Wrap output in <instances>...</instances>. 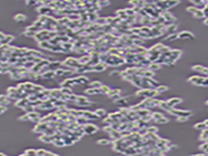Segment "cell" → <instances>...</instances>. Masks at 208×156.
<instances>
[{
  "instance_id": "cell-3",
  "label": "cell",
  "mask_w": 208,
  "mask_h": 156,
  "mask_svg": "<svg viewBox=\"0 0 208 156\" xmlns=\"http://www.w3.org/2000/svg\"><path fill=\"white\" fill-rule=\"evenodd\" d=\"M7 110V108L4 106H0V114L4 113V112H6Z\"/></svg>"
},
{
  "instance_id": "cell-2",
  "label": "cell",
  "mask_w": 208,
  "mask_h": 156,
  "mask_svg": "<svg viewBox=\"0 0 208 156\" xmlns=\"http://www.w3.org/2000/svg\"><path fill=\"white\" fill-rule=\"evenodd\" d=\"M205 126V124H198L196 126V128H197L198 129H204Z\"/></svg>"
},
{
  "instance_id": "cell-4",
  "label": "cell",
  "mask_w": 208,
  "mask_h": 156,
  "mask_svg": "<svg viewBox=\"0 0 208 156\" xmlns=\"http://www.w3.org/2000/svg\"><path fill=\"white\" fill-rule=\"evenodd\" d=\"M0 156H5V155H4L3 153H0Z\"/></svg>"
},
{
  "instance_id": "cell-1",
  "label": "cell",
  "mask_w": 208,
  "mask_h": 156,
  "mask_svg": "<svg viewBox=\"0 0 208 156\" xmlns=\"http://www.w3.org/2000/svg\"><path fill=\"white\" fill-rule=\"evenodd\" d=\"M6 101H7V99L6 98V96L4 95H0V104H2V103L5 104L4 102H6Z\"/></svg>"
}]
</instances>
